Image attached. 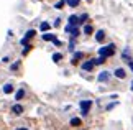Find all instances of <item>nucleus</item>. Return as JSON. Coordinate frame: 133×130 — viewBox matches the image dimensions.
Instances as JSON below:
<instances>
[{"mask_svg": "<svg viewBox=\"0 0 133 130\" xmlns=\"http://www.w3.org/2000/svg\"><path fill=\"white\" fill-rule=\"evenodd\" d=\"M115 53V45H109V46H102V48H99V54H100V58H109V56H112Z\"/></svg>", "mask_w": 133, "mask_h": 130, "instance_id": "nucleus-1", "label": "nucleus"}, {"mask_svg": "<svg viewBox=\"0 0 133 130\" xmlns=\"http://www.w3.org/2000/svg\"><path fill=\"white\" fill-rule=\"evenodd\" d=\"M92 107V101H81V114L85 117L89 114V109Z\"/></svg>", "mask_w": 133, "mask_h": 130, "instance_id": "nucleus-2", "label": "nucleus"}, {"mask_svg": "<svg viewBox=\"0 0 133 130\" xmlns=\"http://www.w3.org/2000/svg\"><path fill=\"white\" fill-rule=\"evenodd\" d=\"M35 35H36V32H35V30H28V32L25 33V38L22 40V45L26 46V45H28V40H30V38H33Z\"/></svg>", "mask_w": 133, "mask_h": 130, "instance_id": "nucleus-3", "label": "nucleus"}, {"mask_svg": "<svg viewBox=\"0 0 133 130\" xmlns=\"http://www.w3.org/2000/svg\"><path fill=\"white\" fill-rule=\"evenodd\" d=\"M97 79H99L100 82H107V81L110 79V72H109V71H102L100 74L97 76Z\"/></svg>", "mask_w": 133, "mask_h": 130, "instance_id": "nucleus-4", "label": "nucleus"}, {"mask_svg": "<svg viewBox=\"0 0 133 130\" xmlns=\"http://www.w3.org/2000/svg\"><path fill=\"white\" fill-rule=\"evenodd\" d=\"M79 23V17L77 15H71L69 17V27H76Z\"/></svg>", "mask_w": 133, "mask_h": 130, "instance_id": "nucleus-5", "label": "nucleus"}, {"mask_svg": "<svg viewBox=\"0 0 133 130\" xmlns=\"http://www.w3.org/2000/svg\"><path fill=\"white\" fill-rule=\"evenodd\" d=\"M92 67H94V61L89 59V61H85V63H82V69L84 71H90Z\"/></svg>", "mask_w": 133, "mask_h": 130, "instance_id": "nucleus-6", "label": "nucleus"}, {"mask_svg": "<svg viewBox=\"0 0 133 130\" xmlns=\"http://www.w3.org/2000/svg\"><path fill=\"white\" fill-rule=\"evenodd\" d=\"M125 76H127L125 69H122V67H118V69H115V77H118V79H123Z\"/></svg>", "mask_w": 133, "mask_h": 130, "instance_id": "nucleus-7", "label": "nucleus"}, {"mask_svg": "<svg viewBox=\"0 0 133 130\" xmlns=\"http://www.w3.org/2000/svg\"><path fill=\"white\" fill-rule=\"evenodd\" d=\"M12 112H13V114H17V115H20V114L23 112V107L20 106V104H15V106L12 107Z\"/></svg>", "mask_w": 133, "mask_h": 130, "instance_id": "nucleus-8", "label": "nucleus"}, {"mask_svg": "<svg viewBox=\"0 0 133 130\" xmlns=\"http://www.w3.org/2000/svg\"><path fill=\"white\" fill-rule=\"evenodd\" d=\"M104 38H105V33L102 32V30H99V32L95 33V41H99V43H100V41H104Z\"/></svg>", "mask_w": 133, "mask_h": 130, "instance_id": "nucleus-9", "label": "nucleus"}, {"mask_svg": "<svg viewBox=\"0 0 133 130\" xmlns=\"http://www.w3.org/2000/svg\"><path fill=\"white\" fill-rule=\"evenodd\" d=\"M82 58H84V54L81 53V51H77V53H74V58H72V64H76V63H77L79 59H82Z\"/></svg>", "mask_w": 133, "mask_h": 130, "instance_id": "nucleus-10", "label": "nucleus"}, {"mask_svg": "<svg viewBox=\"0 0 133 130\" xmlns=\"http://www.w3.org/2000/svg\"><path fill=\"white\" fill-rule=\"evenodd\" d=\"M43 40H44V41H54V40H56V35L44 33V35H43Z\"/></svg>", "mask_w": 133, "mask_h": 130, "instance_id": "nucleus-11", "label": "nucleus"}, {"mask_svg": "<svg viewBox=\"0 0 133 130\" xmlns=\"http://www.w3.org/2000/svg\"><path fill=\"white\" fill-rule=\"evenodd\" d=\"M3 92H5V94L13 92V86H12V84H5V86H3Z\"/></svg>", "mask_w": 133, "mask_h": 130, "instance_id": "nucleus-12", "label": "nucleus"}, {"mask_svg": "<svg viewBox=\"0 0 133 130\" xmlns=\"http://www.w3.org/2000/svg\"><path fill=\"white\" fill-rule=\"evenodd\" d=\"M39 30H41V32H48V30H49V23H48V22H41V25H39Z\"/></svg>", "mask_w": 133, "mask_h": 130, "instance_id": "nucleus-13", "label": "nucleus"}, {"mask_svg": "<svg viewBox=\"0 0 133 130\" xmlns=\"http://www.w3.org/2000/svg\"><path fill=\"white\" fill-rule=\"evenodd\" d=\"M66 3L69 5V7H72V8H76L79 5V0H66Z\"/></svg>", "mask_w": 133, "mask_h": 130, "instance_id": "nucleus-14", "label": "nucleus"}, {"mask_svg": "<svg viewBox=\"0 0 133 130\" xmlns=\"http://www.w3.org/2000/svg\"><path fill=\"white\" fill-rule=\"evenodd\" d=\"M71 125H72V127H79L81 125V119H77V117L71 119Z\"/></svg>", "mask_w": 133, "mask_h": 130, "instance_id": "nucleus-15", "label": "nucleus"}, {"mask_svg": "<svg viewBox=\"0 0 133 130\" xmlns=\"http://www.w3.org/2000/svg\"><path fill=\"white\" fill-rule=\"evenodd\" d=\"M92 32H94V28H92L90 25H85V27H84V33H85V35H90Z\"/></svg>", "mask_w": 133, "mask_h": 130, "instance_id": "nucleus-16", "label": "nucleus"}, {"mask_svg": "<svg viewBox=\"0 0 133 130\" xmlns=\"http://www.w3.org/2000/svg\"><path fill=\"white\" fill-rule=\"evenodd\" d=\"M61 59H63V54H61V53H54L53 54V61L58 63V61H61Z\"/></svg>", "mask_w": 133, "mask_h": 130, "instance_id": "nucleus-17", "label": "nucleus"}, {"mask_svg": "<svg viewBox=\"0 0 133 130\" xmlns=\"http://www.w3.org/2000/svg\"><path fill=\"white\" fill-rule=\"evenodd\" d=\"M23 96H25V91H23V89H20L17 94H15V99H17V101H20V99H22Z\"/></svg>", "mask_w": 133, "mask_h": 130, "instance_id": "nucleus-18", "label": "nucleus"}, {"mask_svg": "<svg viewBox=\"0 0 133 130\" xmlns=\"http://www.w3.org/2000/svg\"><path fill=\"white\" fill-rule=\"evenodd\" d=\"M64 3H66V0H59V2H58V3L54 5V8H58V10H61V8L64 7Z\"/></svg>", "mask_w": 133, "mask_h": 130, "instance_id": "nucleus-19", "label": "nucleus"}, {"mask_svg": "<svg viewBox=\"0 0 133 130\" xmlns=\"http://www.w3.org/2000/svg\"><path fill=\"white\" fill-rule=\"evenodd\" d=\"M92 61H94V66H95V64H102V63H105V59H104V58H95V59H92Z\"/></svg>", "mask_w": 133, "mask_h": 130, "instance_id": "nucleus-20", "label": "nucleus"}, {"mask_svg": "<svg viewBox=\"0 0 133 130\" xmlns=\"http://www.w3.org/2000/svg\"><path fill=\"white\" fill-rule=\"evenodd\" d=\"M87 18H89V15H87V13L81 15V17H79V23H84V22H85V20H87Z\"/></svg>", "mask_w": 133, "mask_h": 130, "instance_id": "nucleus-21", "label": "nucleus"}, {"mask_svg": "<svg viewBox=\"0 0 133 130\" xmlns=\"http://www.w3.org/2000/svg\"><path fill=\"white\" fill-rule=\"evenodd\" d=\"M31 48H33L31 45H26V46H25V49H23V54H26V53H28V51L31 49Z\"/></svg>", "mask_w": 133, "mask_h": 130, "instance_id": "nucleus-22", "label": "nucleus"}, {"mask_svg": "<svg viewBox=\"0 0 133 130\" xmlns=\"http://www.w3.org/2000/svg\"><path fill=\"white\" fill-rule=\"evenodd\" d=\"M53 25H54V27H59V25H61V20H59V18H56Z\"/></svg>", "mask_w": 133, "mask_h": 130, "instance_id": "nucleus-23", "label": "nucleus"}, {"mask_svg": "<svg viewBox=\"0 0 133 130\" xmlns=\"http://www.w3.org/2000/svg\"><path fill=\"white\" fill-rule=\"evenodd\" d=\"M117 106V102H114V104H110V106H107V110H110V109H114Z\"/></svg>", "mask_w": 133, "mask_h": 130, "instance_id": "nucleus-24", "label": "nucleus"}, {"mask_svg": "<svg viewBox=\"0 0 133 130\" xmlns=\"http://www.w3.org/2000/svg\"><path fill=\"white\" fill-rule=\"evenodd\" d=\"M53 43H54V45H56V46H61V45H63V43H61V41H59V40H58V38H56V40H54V41H53Z\"/></svg>", "mask_w": 133, "mask_h": 130, "instance_id": "nucleus-25", "label": "nucleus"}, {"mask_svg": "<svg viewBox=\"0 0 133 130\" xmlns=\"http://www.w3.org/2000/svg\"><path fill=\"white\" fill-rule=\"evenodd\" d=\"M12 71H15V69H18V63H15V64H12V67H10Z\"/></svg>", "mask_w": 133, "mask_h": 130, "instance_id": "nucleus-26", "label": "nucleus"}, {"mask_svg": "<svg viewBox=\"0 0 133 130\" xmlns=\"http://www.w3.org/2000/svg\"><path fill=\"white\" fill-rule=\"evenodd\" d=\"M123 56H125V58H127V56H130V49H125L123 51Z\"/></svg>", "mask_w": 133, "mask_h": 130, "instance_id": "nucleus-27", "label": "nucleus"}, {"mask_svg": "<svg viewBox=\"0 0 133 130\" xmlns=\"http://www.w3.org/2000/svg\"><path fill=\"white\" fill-rule=\"evenodd\" d=\"M17 130H28V128H17Z\"/></svg>", "mask_w": 133, "mask_h": 130, "instance_id": "nucleus-28", "label": "nucleus"}, {"mask_svg": "<svg viewBox=\"0 0 133 130\" xmlns=\"http://www.w3.org/2000/svg\"><path fill=\"white\" fill-rule=\"evenodd\" d=\"M130 67H131V69H133V63H130Z\"/></svg>", "mask_w": 133, "mask_h": 130, "instance_id": "nucleus-29", "label": "nucleus"}, {"mask_svg": "<svg viewBox=\"0 0 133 130\" xmlns=\"http://www.w3.org/2000/svg\"><path fill=\"white\" fill-rule=\"evenodd\" d=\"M131 91H133V82H131Z\"/></svg>", "mask_w": 133, "mask_h": 130, "instance_id": "nucleus-30", "label": "nucleus"}]
</instances>
